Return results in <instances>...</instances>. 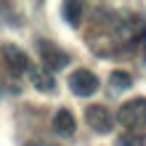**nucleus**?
<instances>
[{
	"mask_svg": "<svg viewBox=\"0 0 146 146\" xmlns=\"http://www.w3.org/2000/svg\"><path fill=\"white\" fill-rule=\"evenodd\" d=\"M69 90L80 98H88L98 90V77L90 69H77V72L69 74Z\"/></svg>",
	"mask_w": 146,
	"mask_h": 146,
	"instance_id": "3",
	"label": "nucleus"
},
{
	"mask_svg": "<svg viewBox=\"0 0 146 146\" xmlns=\"http://www.w3.org/2000/svg\"><path fill=\"white\" fill-rule=\"evenodd\" d=\"M109 80H111V88H114V90H127L133 85V77L127 72H122V69H114L109 74Z\"/></svg>",
	"mask_w": 146,
	"mask_h": 146,
	"instance_id": "9",
	"label": "nucleus"
},
{
	"mask_svg": "<svg viewBox=\"0 0 146 146\" xmlns=\"http://www.w3.org/2000/svg\"><path fill=\"white\" fill-rule=\"evenodd\" d=\"M82 3H64L61 5V13H64V19H66V24H72V27H77L80 24V19H82Z\"/></svg>",
	"mask_w": 146,
	"mask_h": 146,
	"instance_id": "8",
	"label": "nucleus"
},
{
	"mask_svg": "<svg viewBox=\"0 0 146 146\" xmlns=\"http://www.w3.org/2000/svg\"><path fill=\"white\" fill-rule=\"evenodd\" d=\"M37 50H40V61L45 64L48 72H58L69 64V53L61 50L58 45H53L50 40H37Z\"/></svg>",
	"mask_w": 146,
	"mask_h": 146,
	"instance_id": "2",
	"label": "nucleus"
},
{
	"mask_svg": "<svg viewBox=\"0 0 146 146\" xmlns=\"http://www.w3.org/2000/svg\"><path fill=\"white\" fill-rule=\"evenodd\" d=\"M117 122L125 127L127 133H138L146 125V98H130L125 101L117 111Z\"/></svg>",
	"mask_w": 146,
	"mask_h": 146,
	"instance_id": "1",
	"label": "nucleus"
},
{
	"mask_svg": "<svg viewBox=\"0 0 146 146\" xmlns=\"http://www.w3.org/2000/svg\"><path fill=\"white\" fill-rule=\"evenodd\" d=\"M117 146H143V141H141V135H135V133H125V135L117 138Z\"/></svg>",
	"mask_w": 146,
	"mask_h": 146,
	"instance_id": "10",
	"label": "nucleus"
},
{
	"mask_svg": "<svg viewBox=\"0 0 146 146\" xmlns=\"http://www.w3.org/2000/svg\"><path fill=\"white\" fill-rule=\"evenodd\" d=\"M74 114L69 109H58L56 117H53V133L56 135H64V138H69V135H74Z\"/></svg>",
	"mask_w": 146,
	"mask_h": 146,
	"instance_id": "6",
	"label": "nucleus"
},
{
	"mask_svg": "<svg viewBox=\"0 0 146 146\" xmlns=\"http://www.w3.org/2000/svg\"><path fill=\"white\" fill-rule=\"evenodd\" d=\"M85 119H88L90 130H96V133H101V135L111 133V127H114V117L109 114L106 106H98V104H93V106L85 109Z\"/></svg>",
	"mask_w": 146,
	"mask_h": 146,
	"instance_id": "4",
	"label": "nucleus"
},
{
	"mask_svg": "<svg viewBox=\"0 0 146 146\" xmlns=\"http://www.w3.org/2000/svg\"><path fill=\"white\" fill-rule=\"evenodd\" d=\"M29 80L40 93H53L56 90V80L48 69H29Z\"/></svg>",
	"mask_w": 146,
	"mask_h": 146,
	"instance_id": "7",
	"label": "nucleus"
},
{
	"mask_svg": "<svg viewBox=\"0 0 146 146\" xmlns=\"http://www.w3.org/2000/svg\"><path fill=\"white\" fill-rule=\"evenodd\" d=\"M0 53H3V61H5V66H8V72H13V74L29 72V58H27V53H24L21 48H16V45H3V48H0Z\"/></svg>",
	"mask_w": 146,
	"mask_h": 146,
	"instance_id": "5",
	"label": "nucleus"
}]
</instances>
